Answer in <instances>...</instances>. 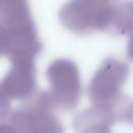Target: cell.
<instances>
[{
  "instance_id": "cell-1",
  "label": "cell",
  "mask_w": 133,
  "mask_h": 133,
  "mask_svg": "<svg viewBox=\"0 0 133 133\" xmlns=\"http://www.w3.org/2000/svg\"><path fill=\"white\" fill-rule=\"evenodd\" d=\"M113 0H70L59 11L61 24L73 32L110 31Z\"/></svg>"
},
{
  "instance_id": "cell-2",
  "label": "cell",
  "mask_w": 133,
  "mask_h": 133,
  "mask_svg": "<svg viewBox=\"0 0 133 133\" xmlns=\"http://www.w3.org/2000/svg\"><path fill=\"white\" fill-rule=\"evenodd\" d=\"M25 103L8 113L7 125L12 132L57 133L62 128L52 111V105L47 92L34 91Z\"/></svg>"
},
{
  "instance_id": "cell-3",
  "label": "cell",
  "mask_w": 133,
  "mask_h": 133,
  "mask_svg": "<svg viewBox=\"0 0 133 133\" xmlns=\"http://www.w3.org/2000/svg\"><path fill=\"white\" fill-rule=\"evenodd\" d=\"M49 81L47 94L52 107L63 111L74 109L80 99L81 82L77 64L68 58L53 60L46 72Z\"/></svg>"
},
{
  "instance_id": "cell-4",
  "label": "cell",
  "mask_w": 133,
  "mask_h": 133,
  "mask_svg": "<svg viewBox=\"0 0 133 133\" xmlns=\"http://www.w3.org/2000/svg\"><path fill=\"white\" fill-rule=\"evenodd\" d=\"M129 65L122 60L107 57L91 78L87 94L92 105L108 106L124 92L122 87L128 79Z\"/></svg>"
},
{
  "instance_id": "cell-5",
  "label": "cell",
  "mask_w": 133,
  "mask_h": 133,
  "mask_svg": "<svg viewBox=\"0 0 133 133\" xmlns=\"http://www.w3.org/2000/svg\"><path fill=\"white\" fill-rule=\"evenodd\" d=\"M1 80V87L10 99L24 100L35 91L34 59H15Z\"/></svg>"
},
{
  "instance_id": "cell-6",
  "label": "cell",
  "mask_w": 133,
  "mask_h": 133,
  "mask_svg": "<svg viewBox=\"0 0 133 133\" xmlns=\"http://www.w3.org/2000/svg\"><path fill=\"white\" fill-rule=\"evenodd\" d=\"M116 122L112 111L102 105H92L78 112L74 118V128L78 132L107 133L112 124Z\"/></svg>"
},
{
  "instance_id": "cell-7",
  "label": "cell",
  "mask_w": 133,
  "mask_h": 133,
  "mask_svg": "<svg viewBox=\"0 0 133 133\" xmlns=\"http://www.w3.org/2000/svg\"><path fill=\"white\" fill-rule=\"evenodd\" d=\"M0 19L8 31L34 25L28 0H0Z\"/></svg>"
},
{
  "instance_id": "cell-8",
  "label": "cell",
  "mask_w": 133,
  "mask_h": 133,
  "mask_svg": "<svg viewBox=\"0 0 133 133\" xmlns=\"http://www.w3.org/2000/svg\"><path fill=\"white\" fill-rule=\"evenodd\" d=\"M10 112V98L6 95L0 85V119L7 117Z\"/></svg>"
},
{
  "instance_id": "cell-9",
  "label": "cell",
  "mask_w": 133,
  "mask_h": 133,
  "mask_svg": "<svg viewBox=\"0 0 133 133\" xmlns=\"http://www.w3.org/2000/svg\"><path fill=\"white\" fill-rule=\"evenodd\" d=\"M7 39H8L7 28L5 27V25L2 23V21L0 19V56L5 54Z\"/></svg>"
}]
</instances>
